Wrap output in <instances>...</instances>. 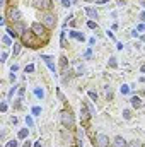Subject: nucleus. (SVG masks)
I'll use <instances>...</instances> for the list:
<instances>
[{
  "mask_svg": "<svg viewBox=\"0 0 145 147\" xmlns=\"http://www.w3.org/2000/svg\"><path fill=\"white\" fill-rule=\"evenodd\" d=\"M39 19H41V24H43L46 29H53V28L56 26V16H55L53 12L44 10V12L39 14Z\"/></svg>",
  "mask_w": 145,
  "mask_h": 147,
  "instance_id": "f257e3e1",
  "label": "nucleus"
},
{
  "mask_svg": "<svg viewBox=\"0 0 145 147\" xmlns=\"http://www.w3.org/2000/svg\"><path fill=\"white\" fill-rule=\"evenodd\" d=\"M60 123L65 128H73L75 127V118H73V113L70 108L68 110H62V113H60Z\"/></svg>",
  "mask_w": 145,
  "mask_h": 147,
  "instance_id": "f03ea898",
  "label": "nucleus"
},
{
  "mask_svg": "<svg viewBox=\"0 0 145 147\" xmlns=\"http://www.w3.org/2000/svg\"><path fill=\"white\" fill-rule=\"evenodd\" d=\"M36 38L38 36L31 31V29H29V31H26V33L21 36V41H22V45H31V48H38V46H36V45H38Z\"/></svg>",
  "mask_w": 145,
  "mask_h": 147,
  "instance_id": "7ed1b4c3",
  "label": "nucleus"
},
{
  "mask_svg": "<svg viewBox=\"0 0 145 147\" xmlns=\"http://www.w3.org/2000/svg\"><path fill=\"white\" fill-rule=\"evenodd\" d=\"M7 19H10L12 22H19L22 19V14L17 7H10V9H7Z\"/></svg>",
  "mask_w": 145,
  "mask_h": 147,
  "instance_id": "20e7f679",
  "label": "nucleus"
},
{
  "mask_svg": "<svg viewBox=\"0 0 145 147\" xmlns=\"http://www.w3.org/2000/svg\"><path fill=\"white\" fill-rule=\"evenodd\" d=\"M94 147H109V139L104 134H97L94 137Z\"/></svg>",
  "mask_w": 145,
  "mask_h": 147,
  "instance_id": "39448f33",
  "label": "nucleus"
},
{
  "mask_svg": "<svg viewBox=\"0 0 145 147\" xmlns=\"http://www.w3.org/2000/svg\"><path fill=\"white\" fill-rule=\"evenodd\" d=\"M31 31H33L38 38L46 36V28H44L41 22H33V24H31Z\"/></svg>",
  "mask_w": 145,
  "mask_h": 147,
  "instance_id": "423d86ee",
  "label": "nucleus"
},
{
  "mask_svg": "<svg viewBox=\"0 0 145 147\" xmlns=\"http://www.w3.org/2000/svg\"><path fill=\"white\" fill-rule=\"evenodd\" d=\"M31 5L34 9H50L51 7V0H31Z\"/></svg>",
  "mask_w": 145,
  "mask_h": 147,
  "instance_id": "0eeeda50",
  "label": "nucleus"
},
{
  "mask_svg": "<svg viewBox=\"0 0 145 147\" xmlns=\"http://www.w3.org/2000/svg\"><path fill=\"white\" fill-rule=\"evenodd\" d=\"M12 29H14L19 36H22V34L28 31V28H26V24H24L22 21H19V22H12Z\"/></svg>",
  "mask_w": 145,
  "mask_h": 147,
  "instance_id": "6e6552de",
  "label": "nucleus"
},
{
  "mask_svg": "<svg viewBox=\"0 0 145 147\" xmlns=\"http://www.w3.org/2000/svg\"><path fill=\"white\" fill-rule=\"evenodd\" d=\"M41 60H44V63L50 67L51 72H56V65H55V58L50 57V55H41Z\"/></svg>",
  "mask_w": 145,
  "mask_h": 147,
  "instance_id": "1a4fd4ad",
  "label": "nucleus"
},
{
  "mask_svg": "<svg viewBox=\"0 0 145 147\" xmlns=\"http://www.w3.org/2000/svg\"><path fill=\"white\" fill-rule=\"evenodd\" d=\"M91 111L87 110V106L85 105H82L80 106V118H82V121H87V120H91Z\"/></svg>",
  "mask_w": 145,
  "mask_h": 147,
  "instance_id": "9d476101",
  "label": "nucleus"
},
{
  "mask_svg": "<svg viewBox=\"0 0 145 147\" xmlns=\"http://www.w3.org/2000/svg\"><path fill=\"white\" fill-rule=\"evenodd\" d=\"M128 146V142L123 139V137H114V140H113V147H126Z\"/></svg>",
  "mask_w": 145,
  "mask_h": 147,
  "instance_id": "9b49d317",
  "label": "nucleus"
},
{
  "mask_svg": "<svg viewBox=\"0 0 145 147\" xmlns=\"http://www.w3.org/2000/svg\"><path fill=\"white\" fill-rule=\"evenodd\" d=\"M130 103H132V106H133V108H142V105H144V101H142L138 96H133V98L130 99Z\"/></svg>",
  "mask_w": 145,
  "mask_h": 147,
  "instance_id": "f8f14e48",
  "label": "nucleus"
},
{
  "mask_svg": "<svg viewBox=\"0 0 145 147\" xmlns=\"http://www.w3.org/2000/svg\"><path fill=\"white\" fill-rule=\"evenodd\" d=\"M85 14H87L91 19H97V17H99L97 10H96V9H91V7H85Z\"/></svg>",
  "mask_w": 145,
  "mask_h": 147,
  "instance_id": "ddd939ff",
  "label": "nucleus"
},
{
  "mask_svg": "<svg viewBox=\"0 0 145 147\" xmlns=\"http://www.w3.org/2000/svg\"><path fill=\"white\" fill-rule=\"evenodd\" d=\"M70 36H72V38H77L79 41H84V39H85V36H84L82 33H79V31H70Z\"/></svg>",
  "mask_w": 145,
  "mask_h": 147,
  "instance_id": "4468645a",
  "label": "nucleus"
},
{
  "mask_svg": "<svg viewBox=\"0 0 145 147\" xmlns=\"http://www.w3.org/2000/svg\"><path fill=\"white\" fill-rule=\"evenodd\" d=\"M21 48H22V45H21V43H14V50H12V55H14V57H17V55L21 53Z\"/></svg>",
  "mask_w": 145,
  "mask_h": 147,
  "instance_id": "2eb2a0df",
  "label": "nucleus"
},
{
  "mask_svg": "<svg viewBox=\"0 0 145 147\" xmlns=\"http://www.w3.org/2000/svg\"><path fill=\"white\" fill-rule=\"evenodd\" d=\"M28 134H29V132H28V128H21V130H19V134H17V137H19L21 140H24V139H28Z\"/></svg>",
  "mask_w": 145,
  "mask_h": 147,
  "instance_id": "dca6fc26",
  "label": "nucleus"
},
{
  "mask_svg": "<svg viewBox=\"0 0 145 147\" xmlns=\"http://www.w3.org/2000/svg\"><path fill=\"white\" fill-rule=\"evenodd\" d=\"M84 105H85V106H87V110L91 111V115H92V116H94V115H96V110H94V106H92V105H91V101H89V99H85V101H84Z\"/></svg>",
  "mask_w": 145,
  "mask_h": 147,
  "instance_id": "f3484780",
  "label": "nucleus"
},
{
  "mask_svg": "<svg viewBox=\"0 0 145 147\" xmlns=\"http://www.w3.org/2000/svg\"><path fill=\"white\" fill-rule=\"evenodd\" d=\"M130 89H132V87H130V86H126V84H123V86L119 87V91H121V94H123V96L130 94Z\"/></svg>",
  "mask_w": 145,
  "mask_h": 147,
  "instance_id": "a211bd4d",
  "label": "nucleus"
},
{
  "mask_svg": "<svg viewBox=\"0 0 145 147\" xmlns=\"http://www.w3.org/2000/svg\"><path fill=\"white\" fill-rule=\"evenodd\" d=\"M26 125H28L29 128H33V127H34V120H33V116H31V115H26Z\"/></svg>",
  "mask_w": 145,
  "mask_h": 147,
  "instance_id": "6ab92c4d",
  "label": "nucleus"
},
{
  "mask_svg": "<svg viewBox=\"0 0 145 147\" xmlns=\"http://www.w3.org/2000/svg\"><path fill=\"white\" fill-rule=\"evenodd\" d=\"M126 147H142V142L135 139V140H130V142H128V146H126Z\"/></svg>",
  "mask_w": 145,
  "mask_h": 147,
  "instance_id": "aec40b11",
  "label": "nucleus"
},
{
  "mask_svg": "<svg viewBox=\"0 0 145 147\" xmlns=\"http://www.w3.org/2000/svg\"><path fill=\"white\" fill-rule=\"evenodd\" d=\"M5 147H19V142H17L15 139H12V140L5 142Z\"/></svg>",
  "mask_w": 145,
  "mask_h": 147,
  "instance_id": "412c9836",
  "label": "nucleus"
},
{
  "mask_svg": "<svg viewBox=\"0 0 145 147\" xmlns=\"http://www.w3.org/2000/svg\"><path fill=\"white\" fill-rule=\"evenodd\" d=\"M2 41H3V45H7V46H10V45H12V38L9 36V34H5V36L2 38Z\"/></svg>",
  "mask_w": 145,
  "mask_h": 147,
  "instance_id": "4be33fe9",
  "label": "nucleus"
},
{
  "mask_svg": "<svg viewBox=\"0 0 145 147\" xmlns=\"http://www.w3.org/2000/svg\"><path fill=\"white\" fill-rule=\"evenodd\" d=\"M34 94H36L39 99H43V98H44V91H43V89H39V87H36V89H34Z\"/></svg>",
  "mask_w": 145,
  "mask_h": 147,
  "instance_id": "5701e85b",
  "label": "nucleus"
},
{
  "mask_svg": "<svg viewBox=\"0 0 145 147\" xmlns=\"http://www.w3.org/2000/svg\"><path fill=\"white\" fill-rule=\"evenodd\" d=\"M60 43H62V48H67V38H65V31L62 33V36H60Z\"/></svg>",
  "mask_w": 145,
  "mask_h": 147,
  "instance_id": "b1692460",
  "label": "nucleus"
},
{
  "mask_svg": "<svg viewBox=\"0 0 145 147\" xmlns=\"http://www.w3.org/2000/svg\"><path fill=\"white\" fill-rule=\"evenodd\" d=\"M109 67H111V69H116V67H118V62H116V58H114V57H111V58H109Z\"/></svg>",
  "mask_w": 145,
  "mask_h": 147,
  "instance_id": "393cba45",
  "label": "nucleus"
},
{
  "mask_svg": "<svg viewBox=\"0 0 145 147\" xmlns=\"http://www.w3.org/2000/svg\"><path fill=\"white\" fill-rule=\"evenodd\" d=\"M106 98H108V101H111V99H113V89H111V87H106Z\"/></svg>",
  "mask_w": 145,
  "mask_h": 147,
  "instance_id": "a878e982",
  "label": "nucleus"
},
{
  "mask_svg": "<svg viewBox=\"0 0 145 147\" xmlns=\"http://www.w3.org/2000/svg\"><path fill=\"white\" fill-rule=\"evenodd\" d=\"M123 118H125V120H132V111L130 110H123Z\"/></svg>",
  "mask_w": 145,
  "mask_h": 147,
  "instance_id": "bb28decb",
  "label": "nucleus"
},
{
  "mask_svg": "<svg viewBox=\"0 0 145 147\" xmlns=\"http://www.w3.org/2000/svg\"><path fill=\"white\" fill-rule=\"evenodd\" d=\"M24 70H26V74H33V72H34V65H33V63H29V65H26V69H24Z\"/></svg>",
  "mask_w": 145,
  "mask_h": 147,
  "instance_id": "cd10ccee",
  "label": "nucleus"
},
{
  "mask_svg": "<svg viewBox=\"0 0 145 147\" xmlns=\"http://www.w3.org/2000/svg\"><path fill=\"white\" fill-rule=\"evenodd\" d=\"M60 3H62V5H63V7H67V9H68V7H70V5H72L73 2H72V0H60Z\"/></svg>",
  "mask_w": 145,
  "mask_h": 147,
  "instance_id": "c85d7f7f",
  "label": "nucleus"
},
{
  "mask_svg": "<svg viewBox=\"0 0 145 147\" xmlns=\"http://www.w3.org/2000/svg\"><path fill=\"white\" fill-rule=\"evenodd\" d=\"M89 98L94 99V101H97V92L96 91H89Z\"/></svg>",
  "mask_w": 145,
  "mask_h": 147,
  "instance_id": "c756f323",
  "label": "nucleus"
},
{
  "mask_svg": "<svg viewBox=\"0 0 145 147\" xmlns=\"http://www.w3.org/2000/svg\"><path fill=\"white\" fill-rule=\"evenodd\" d=\"M33 115H34V116H39V115H41V108H39V106H34V108H33Z\"/></svg>",
  "mask_w": 145,
  "mask_h": 147,
  "instance_id": "7c9ffc66",
  "label": "nucleus"
},
{
  "mask_svg": "<svg viewBox=\"0 0 145 147\" xmlns=\"http://www.w3.org/2000/svg\"><path fill=\"white\" fill-rule=\"evenodd\" d=\"M15 91H17V86H12V87H10V91H9V98H12Z\"/></svg>",
  "mask_w": 145,
  "mask_h": 147,
  "instance_id": "2f4dec72",
  "label": "nucleus"
},
{
  "mask_svg": "<svg viewBox=\"0 0 145 147\" xmlns=\"http://www.w3.org/2000/svg\"><path fill=\"white\" fill-rule=\"evenodd\" d=\"M137 31H138V33H144L145 31V24H138V26H137Z\"/></svg>",
  "mask_w": 145,
  "mask_h": 147,
  "instance_id": "473e14b6",
  "label": "nucleus"
},
{
  "mask_svg": "<svg viewBox=\"0 0 145 147\" xmlns=\"http://www.w3.org/2000/svg\"><path fill=\"white\" fill-rule=\"evenodd\" d=\"M77 137H79V139L84 137V130H82V128H77Z\"/></svg>",
  "mask_w": 145,
  "mask_h": 147,
  "instance_id": "72a5a7b5",
  "label": "nucleus"
},
{
  "mask_svg": "<svg viewBox=\"0 0 145 147\" xmlns=\"http://www.w3.org/2000/svg\"><path fill=\"white\" fill-rule=\"evenodd\" d=\"M7 108H9V106H7V103L3 101V103L0 105V110H2V111H3V113H5V111H7Z\"/></svg>",
  "mask_w": 145,
  "mask_h": 147,
  "instance_id": "f704fd0d",
  "label": "nucleus"
},
{
  "mask_svg": "<svg viewBox=\"0 0 145 147\" xmlns=\"http://www.w3.org/2000/svg\"><path fill=\"white\" fill-rule=\"evenodd\" d=\"M87 26H89V28H92V29H94V28H97V24H96L94 21H89V22H87Z\"/></svg>",
  "mask_w": 145,
  "mask_h": 147,
  "instance_id": "c9c22d12",
  "label": "nucleus"
},
{
  "mask_svg": "<svg viewBox=\"0 0 145 147\" xmlns=\"http://www.w3.org/2000/svg\"><path fill=\"white\" fill-rule=\"evenodd\" d=\"M22 147H34V146H33V142H31V140H26V142L22 144Z\"/></svg>",
  "mask_w": 145,
  "mask_h": 147,
  "instance_id": "e433bc0d",
  "label": "nucleus"
},
{
  "mask_svg": "<svg viewBox=\"0 0 145 147\" xmlns=\"http://www.w3.org/2000/svg\"><path fill=\"white\" fill-rule=\"evenodd\" d=\"M7 57H9V53H7V51H2V62H5Z\"/></svg>",
  "mask_w": 145,
  "mask_h": 147,
  "instance_id": "4c0bfd02",
  "label": "nucleus"
},
{
  "mask_svg": "<svg viewBox=\"0 0 145 147\" xmlns=\"http://www.w3.org/2000/svg\"><path fill=\"white\" fill-rule=\"evenodd\" d=\"M106 34H108L109 39H114V34H113V31H109V29H108V31H106Z\"/></svg>",
  "mask_w": 145,
  "mask_h": 147,
  "instance_id": "58836bf2",
  "label": "nucleus"
},
{
  "mask_svg": "<svg viewBox=\"0 0 145 147\" xmlns=\"http://www.w3.org/2000/svg\"><path fill=\"white\" fill-rule=\"evenodd\" d=\"M17 70H19V65H12L10 67V72H17Z\"/></svg>",
  "mask_w": 145,
  "mask_h": 147,
  "instance_id": "ea45409f",
  "label": "nucleus"
},
{
  "mask_svg": "<svg viewBox=\"0 0 145 147\" xmlns=\"http://www.w3.org/2000/svg\"><path fill=\"white\" fill-rule=\"evenodd\" d=\"M9 79H10V82H14V80H15V74H14V72H10V75H9Z\"/></svg>",
  "mask_w": 145,
  "mask_h": 147,
  "instance_id": "a19ab883",
  "label": "nucleus"
},
{
  "mask_svg": "<svg viewBox=\"0 0 145 147\" xmlns=\"http://www.w3.org/2000/svg\"><path fill=\"white\" fill-rule=\"evenodd\" d=\"M138 34H140V33H138L137 29H133V31H132V36H133V38H137V36H138Z\"/></svg>",
  "mask_w": 145,
  "mask_h": 147,
  "instance_id": "79ce46f5",
  "label": "nucleus"
},
{
  "mask_svg": "<svg viewBox=\"0 0 145 147\" xmlns=\"http://www.w3.org/2000/svg\"><path fill=\"white\" fill-rule=\"evenodd\" d=\"M89 57H91V50H87V51L84 53V58H89Z\"/></svg>",
  "mask_w": 145,
  "mask_h": 147,
  "instance_id": "37998d69",
  "label": "nucleus"
},
{
  "mask_svg": "<svg viewBox=\"0 0 145 147\" xmlns=\"http://www.w3.org/2000/svg\"><path fill=\"white\" fill-rule=\"evenodd\" d=\"M10 121H12V123H14V125H15V123H17V121H19V120H17V116H12V118H10Z\"/></svg>",
  "mask_w": 145,
  "mask_h": 147,
  "instance_id": "c03bdc74",
  "label": "nucleus"
},
{
  "mask_svg": "<svg viewBox=\"0 0 145 147\" xmlns=\"http://www.w3.org/2000/svg\"><path fill=\"white\" fill-rule=\"evenodd\" d=\"M118 5H119V7H123V5H126V2H125V0H119V2H118Z\"/></svg>",
  "mask_w": 145,
  "mask_h": 147,
  "instance_id": "a18cd8bd",
  "label": "nucleus"
},
{
  "mask_svg": "<svg viewBox=\"0 0 145 147\" xmlns=\"http://www.w3.org/2000/svg\"><path fill=\"white\" fill-rule=\"evenodd\" d=\"M140 21H145V12H142V14H140Z\"/></svg>",
  "mask_w": 145,
  "mask_h": 147,
  "instance_id": "49530a36",
  "label": "nucleus"
},
{
  "mask_svg": "<svg viewBox=\"0 0 145 147\" xmlns=\"http://www.w3.org/2000/svg\"><path fill=\"white\" fill-rule=\"evenodd\" d=\"M108 0H96V3H106Z\"/></svg>",
  "mask_w": 145,
  "mask_h": 147,
  "instance_id": "de8ad7c7",
  "label": "nucleus"
},
{
  "mask_svg": "<svg viewBox=\"0 0 145 147\" xmlns=\"http://www.w3.org/2000/svg\"><path fill=\"white\" fill-rule=\"evenodd\" d=\"M34 147H43V144H41V140H39V142H36V144H34Z\"/></svg>",
  "mask_w": 145,
  "mask_h": 147,
  "instance_id": "09e8293b",
  "label": "nucleus"
},
{
  "mask_svg": "<svg viewBox=\"0 0 145 147\" xmlns=\"http://www.w3.org/2000/svg\"><path fill=\"white\" fill-rule=\"evenodd\" d=\"M140 70H142V72H145V65H142V67H140Z\"/></svg>",
  "mask_w": 145,
  "mask_h": 147,
  "instance_id": "8fccbe9b",
  "label": "nucleus"
},
{
  "mask_svg": "<svg viewBox=\"0 0 145 147\" xmlns=\"http://www.w3.org/2000/svg\"><path fill=\"white\" fill-rule=\"evenodd\" d=\"M142 41H144V43H145V34H144V36H142Z\"/></svg>",
  "mask_w": 145,
  "mask_h": 147,
  "instance_id": "3c124183",
  "label": "nucleus"
},
{
  "mask_svg": "<svg viewBox=\"0 0 145 147\" xmlns=\"http://www.w3.org/2000/svg\"><path fill=\"white\" fill-rule=\"evenodd\" d=\"M0 2H2V3H5V0H0Z\"/></svg>",
  "mask_w": 145,
  "mask_h": 147,
  "instance_id": "603ef678",
  "label": "nucleus"
},
{
  "mask_svg": "<svg viewBox=\"0 0 145 147\" xmlns=\"http://www.w3.org/2000/svg\"><path fill=\"white\" fill-rule=\"evenodd\" d=\"M72 2H77V0H72Z\"/></svg>",
  "mask_w": 145,
  "mask_h": 147,
  "instance_id": "864d4df0",
  "label": "nucleus"
}]
</instances>
